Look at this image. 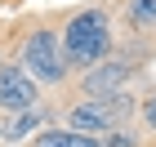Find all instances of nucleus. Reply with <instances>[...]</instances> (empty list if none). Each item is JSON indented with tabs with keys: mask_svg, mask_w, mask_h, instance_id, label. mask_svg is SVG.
Instances as JSON below:
<instances>
[{
	"mask_svg": "<svg viewBox=\"0 0 156 147\" xmlns=\"http://www.w3.org/2000/svg\"><path fill=\"white\" fill-rule=\"evenodd\" d=\"M62 58H67V67H80V72H89V67H98L103 58H112V23L103 9H80L67 23V31H62Z\"/></svg>",
	"mask_w": 156,
	"mask_h": 147,
	"instance_id": "f257e3e1",
	"label": "nucleus"
},
{
	"mask_svg": "<svg viewBox=\"0 0 156 147\" xmlns=\"http://www.w3.org/2000/svg\"><path fill=\"white\" fill-rule=\"evenodd\" d=\"M134 116V98L129 94H116V98H85L67 111V129L85 138H98V134H116L120 125Z\"/></svg>",
	"mask_w": 156,
	"mask_h": 147,
	"instance_id": "f03ea898",
	"label": "nucleus"
},
{
	"mask_svg": "<svg viewBox=\"0 0 156 147\" xmlns=\"http://www.w3.org/2000/svg\"><path fill=\"white\" fill-rule=\"evenodd\" d=\"M23 72L36 80V85H58L62 76L72 72L67 67V58H62V40L54 36V31H31L23 45Z\"/></svg>",
	"mask_w": 156,
	"mask_h": 147,
	"instance_id": "7ed1b4c3",
	"label": "nucleus"
},
{
	"mask_svg": "<svg viewBox=\"0 0 156 147\" xmlns=\"http://www.w3.org/2000/svg\"><path fill=\"white\" fill-rule=\"evenodd\" d=\"M134 76H138V58L112 54V58H103L98 67L85 72V89H89V98H116V94H125V85Z\"/></svg>",
	"mask_w": 156,
	"mask_h": 147,
	"instance_id": "20e7f679",
	"label": "nucleus"
},
{
	"mask_svg": "<svg viewBox=\"0 0 156 147\" xmlns=\"http://www.w3.org/2000/svg\"><path fill=\"white\" fill-rule=\"evenodd\" d=\"M36 103H40V85L23 67H9L5 62L0 67V107L13 116V111H27V107H36Z\"/></svg>",
	"mask_w": 156,
	"mask_h": 147,
	"instance_id": "39448f33",
	"label": "nucleus"
},
{
	"mask_svg": "<svg viewBox=\"0 0 156 147\" xmlns=\"http://www.w3.org/2000/svg\"><path fill=\"white\" fill-rule=\"evenodd\" d=\"M36 129H45V111H40V107H27V111H13L9 121L0 125V138H5V143H18V138L36 134Z\"/></svg>",
	"mask_w": 156,
	"mask_h": 147,
	"instance_id": "423d86ee",
	"label": "nucleus"
},
{
	"mask_svg": "<svg viewBox=\"0 0 156 147\" xmlns=\"http://www.w3.org/2000/svg\"><path fill=\"white\" fill-rule=\"evenodd\" d=\"M36 147H98V138L72 134V129H40V134H36Z\"/></svg>",
	"mask_w": 156,
	"mask_h": 147,
	"instance_id": "0eeeda50",
	"label": "nucleus"
},
{
	"mask_svg": "<svg viewBox=\"0 0 156 147\" xmlns=\"http://www.w3.org/2000/svg\"><path fill=\"white\" fill-rule=\"evenodd\" d=\"M129 23L138 31H156V0H129Z\"/></svg>",
	"mask_w": 156,
	"mask_h": 147,
	"instance_id": "6e6552de",
	"label": "nucleus"
},
{
	"mask_svg": "<svg viewBox=\"0 0 156 147\" xmlns=\"http://www.w3.org/2000/svg\"><path fill=\"white\" fill-rule=\"evenodd\" d=\"M138 116H143V125H147V129L156 134V94H152V98H143V107H138Z\"/></svg>",
	"mask_w": 156,
	"mask_h": 147,
	"instance_id": "1a4fd4ad",
	"label": "nucleus"
},
{
	"mask_svg": "<svg viewBox=\"0 0 156 147\" xmlns=\"http://www.w3.org/2000/svg\"><path fill=\"white\" fill-rule=\"evenodd\" d=\"M98 147H134V138H129V134H120V129H116V134H112L107 143H98Z\"/></svg>",
	"mask_w": 156,
	"mask_h": 147,
	"instance_id": "9d476101",
	"label": "nucleus"
},
{
	"mask_svg": "<svg viewBox=\"0 0 156 147\" xmlns=\"http://www.w3.org/2000/svg\"><path fill=\"white\" fill-rule=\"evenodd\" d=\"M0 67H5V58H0Z\"/></svg>",
	"mask_w": 156,
	"mask_h": 147,
	"instance_id": "9b49d317",
	"label": "nucleus"
}]
</instances>
